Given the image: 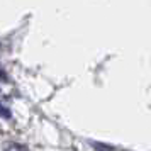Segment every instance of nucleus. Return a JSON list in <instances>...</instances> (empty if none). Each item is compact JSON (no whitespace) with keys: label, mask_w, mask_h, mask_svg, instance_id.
Wrapping results in <instances>:
<instances>
[{"label":"nucleus","mask_w":151,"mask_h":151,"mask_svg":"<svg viewBox=\"0 0 151 151\" xmlns=\"http://www.w3.org/2000/svg\"><path fill=\"white\" fill-rule=\"evenodd\" d=\"M0 117H10V112H9V109L2 107V105H0Z\"/></svg>","instance_id":"obj_1"},{"label":"nucleus","mask_w":151,"mask_h":151,"mask_svg":"<svg viewBox=\"0 0 151 151\" xmlns=\"http://www.w3.org/2000/svg\"><path fill=\"white\" fill-rule=\"evenodd\" d=\"M9 150H24V146H19V144H9Z\"/></svg>","instance_id":"obj_2"}]
</instances>
